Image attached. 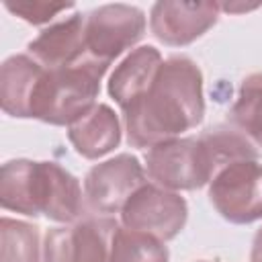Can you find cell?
<instances>
[{"mask_svg": "<svg viewBox=\"0 0 262 262\" xmlns=\"http://www.w3.org/2000/svg\"><path fill=\"white\" fill-rule=\"evenodd\" d=\"M45 68L29 53L12 55L0 70V104L2 111L16 119H31V106Z\"/></svg>", "mask_w": 262, "mask_h": 262, "instance_id": "13", "label": "cell"}, {"mask_svg": "<svg viewBox=\"0 0 262 262\" xmlns=\"http://www.w3.org/2000/svg\"><path fill=\"white\" fill-rule=\"evenodd\" d=\"M219 18L217 2H170L162 0L151 6V35L170 47H184L203 37Z\"/></svg>", "mask_w": 262, "mask_h": 262, "instance_id": "10", "label": "cell"}, {"mask_svg": "<svg viewBox=\"0 0 262 262\" xmlns=\"http://www.w3.org/2000/svg\"><path fill=\"white\" fill-rule=\"evenodd\" d=\"M106 70L108 63L90 55L68 68L45 70L33 98L31 119L70 127L98 104L100 80Z\"/></svg>", "mask_w": 262, "mask_h": 262, "instance_id": "2", "label": "cell"}, {"mask_svg": "<svg viewBox=\"0 0 262 262\" xmlns=\"http://www.w3.org/2000/svg\"><path fill=\"white\" fill-rule=\"evenodd\" d=\"M188 205L184 196L158 184H143L121 209L123 227L149 233L162 242L174 239L186 225Z\"/></svg>", "mask_w": 262, "mask_h": 262, "instance_id": "6", "label": "cell"}, {"mask_svg": "<svg viewBox=\"0 0 262 262\" xmlns=\"http://www.w3.org/2000/svg\"><path fill=\"white\" fill-rule=\"evenodd\" d=\"M199 143L205 151V158H207V164H209L213 176L221 168H225L233 162L258 160V151H256L254 143L244 133L229 129V127L209 129L207 133H203L199 137Z\"/></svg>", "mask_w": 262, "mask_h": 262, "instance_id": "15", "label": "cell"}, {"mask_svg": "<svg viewBox=\"0 0 262 262\" xmlns=\"http://www.w3.org/2000/svg\"><path fill=\"white\" fill-rule=\"evenodd\" d=\"M196 262H209V260H196Z\"/></svg>", "mask_w": 262, "mask_h": 262, "instance_id": "22", "label": "cell"}, {"mask_svg": "<svg viewBox=\"0 0 262 262\" xmlns=\"http://www.w3.org/2000/svg\"><path fill=\"white\" fill-rule=\"evenodd\" d=\"M260 4H219V10L225 12H244V10H254Z\"/></svg>", "mask_w": 262, "mask_h": 262, "instance_id": "21", "label": "cell"}, {"mask_svg": "<svg viewBox=\"0 0 262 262\" xmlns=\"http://www.w3.org/2000/svg\"><path fill=\"white\" fill-rule=\"evenodd\" d=\"M209 201L229 223L248 225L262 219V164L242 160L221 168L209 182Z\"/></svg>", "mask_w": 262, "mask_h": 262, "instance_id": "3", "label": "cell"}, {"mask_svg": "<svg viewBox=\"0 0 262 262\" xmlns=\"http://www.w3.org/2000/svg\"><path fill=\"white\" fill-rule=\"evenodd\" d=\"M250 262H262V227H260V229L256 231V235H254Z\"/></svg>", "mask_w": 262, "mask_h": 262, "instance_id": "20", "label": "cell"}, {"mask_svg": "<svg viewBox=\"0 0 262 262\" xmlns=\"http://www.w3.org/2000/svg\"><path fill=\"white\" fill-rule=\"evenodd\" d=\"M68 139L82 158H102L113 151L121 141L119 117L108 104L98 102L82 119L68 127Z\"/></svg>", "mask_w": 262, "mask_h": 262, "instance_id": "14", "label": "cell"}, {"mask_svg": "<svg viewBox=\"0 0 262 262\" xmlns=\"http://www.w3.org/2000/svg\"><path fill=\"white\" fill-rule=\"evenodd\" d=\"M27 51L45 70L68 68L82 61L88 55L84 16L80 12H74L72 16L43 29L27 45Z\"/></svg>", "mask_w": 262, "mask_h": 262, "instance_id": "11", "label": "cell"}, {"mask_svg": "<svg viewBox=\"0 0 262 262\" xmlns=\"http://www.w3.org/2000/svg\"><path fill=\"white\" fill-rule=\"evenodd\" d=\"M111 262H168V248L162 239L149 233L117 227L111 248Z\"/></svg>", "mask_w": 262, "mask_h": 262, "instance_id": "18", "label": "cell"}, {"mask_svg": "<svg viewBox=\"0 0 262 262\" xmlns=\"http://www.w3.org/2000/svg\"><path fill=\"white\" fill-rule=\"evenodd\" d=\"M145 174L154 184L174 192L201 188L213 178L199 137H178L149 147Z\"/></svg>", "mask_w": 262, "mask_h": 262, "instance_id": "4", "label": "cell"}, {"mask_svg": "<svg viewBox=\"0 0 262 262\" xmlns=\"http://www.w3.org/2000/svg\"><path fill=\"white\" fill-rule=\"evenodd\" d=\"M6 10L16 14L18 18L31 23V25H45L51 23L61 12L74 8L72 2H45V0H16L6 2Z\"/></svg>", "mask_w": 262, "mask_h": 262, "instance_id": "19", "label": "cell"}, {"mask_svg": "<svg viewBox=\"0 0 262 262\" xmlns=\"http://www.w3.org/2000/svg\"><path fill=\"white\" fill-rule=\"evenodd\" d=\"M231 121L252 143L262 147V74L248 76L231 106Z\"/></svg>", "mask_w": 262, "mask_h": 262, "instance_id": "17", "label": "cell"}, {"mask_svg": "<svg viewBox=\"0 0 262 262\" xmlns=\"http://www.w3.org/2000/svg\"><path fill=\"white\" fill-rule=\"evenodd\" d=\"M2 262H43V248L39 242V227L27 221L2 217Z\"/></svg>", "mask_w": 262, "mask_h": 262, "instance_id": "16", "label": "cell"}, {"mask_svg": "<svg viewBox=\"0 0 262 262\" xmlns=\"http://www.w3.org/2000/svg\"><path fill=\"white\" fill-rule=\"evenodd\" d=\"M117 221L90 217L74 225L51 227L43 239V262H111Z\"/></svg>", "mask_w": 262, "mask_h": 262, "instance_id": "7", "label": "cell"}, {"mask_svg": "<svg viewBox=\"0 0 262 262\" xmlns=\"http://www.w3.org/2000/svg\"><path fill=\"white\" fill-rule=\"evenodd\" d=\"M162 63L164 59L156 47L141 45L115 68L108 78V94L121 106V111L131 106L147 92Z\"/></svg>", "mask_w": 262, "mask_h": 262, "instance_id": "12", "label": "cell"}, {"mask_svg": "<svg viewBox=\"0 0 262 262\" xmlns=\"http://www.w3.org/2000/svg\"><path fill=\"white\" fill-rule=\"evenodd\" d=\"M205 117L203 74L188 57H170L158 70L147 92L123 111L127 141L154 147L178 139Z\"/></svg>", "mask_w": 262, "mask_h": 262, "instance_id": "1", "label": "cell"}, {"mask_svg": "<svg viewBox=\"0 0 262 262\" xmlns=\"http://www.w3.org/2000/svg\"><path fill=\"white\" fill-rule=\"evenodd\" d=\"M33 217L45 215L57 223H72L82 215L84 190L78 178L55 162H33L31 172Z\"/></svg>", "mask_w": 262, "mask_h": 262, "instance_id": "9", "label": "cell"}, {"mask_svg": "<svg viewBox=\"0 0 262 262\" xmlns=\"http://www.w3.org/2000/svg\"><path fill=\"white\" fill-rule=\"evenodd\" d=\"M145 184V168L131 154H119L88 170L84 203L96 215L121 213L131 194Z\"/></svg>", "mask_w": 262, "mask_h": 262, "instance_id": "8", "label": "cell"}, {"mask_svg": "<svg viewBox=\"0 0 262 262\" xmlns=\"http://www.w3.org/2000/svg\"><path fill=\"white\" fill-rule=\"evenodd\" d=\"M84 33L88 55L111 66L143 37L145 14L131 4H104L84 16Z\"/></svg>", "mask_w": 262, "mask_h": 262, "instance_id": "5", "label": "cell"}]
</instances>
